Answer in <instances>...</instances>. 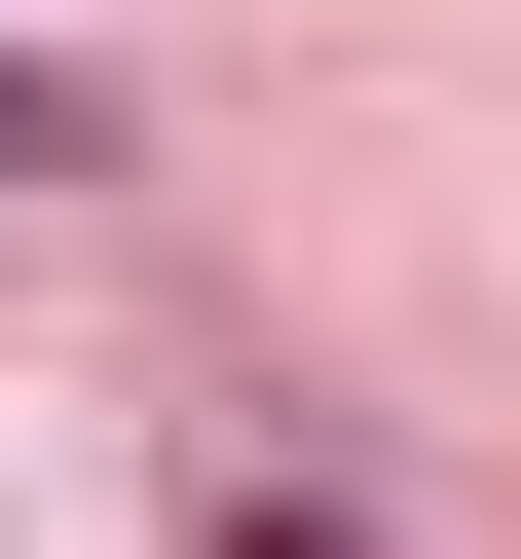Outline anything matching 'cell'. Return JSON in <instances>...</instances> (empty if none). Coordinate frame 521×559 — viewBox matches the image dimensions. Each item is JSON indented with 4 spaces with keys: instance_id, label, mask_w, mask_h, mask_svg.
<instances>
[{
    "instance_id": "1",
    "label": "cell",
    "mask_w": 521,
    "mask_h": 559,
    "mask_svg": "<svg viewBox=\"0 0 521 559\" xmlns=\"http://www.w3.org/2000/svg\"><path fill=\"white\" fill-rule=\"evenodd\" d=\"M0 187H112V75H38V38H0Z\"/></svg>"
}]
</instances>
